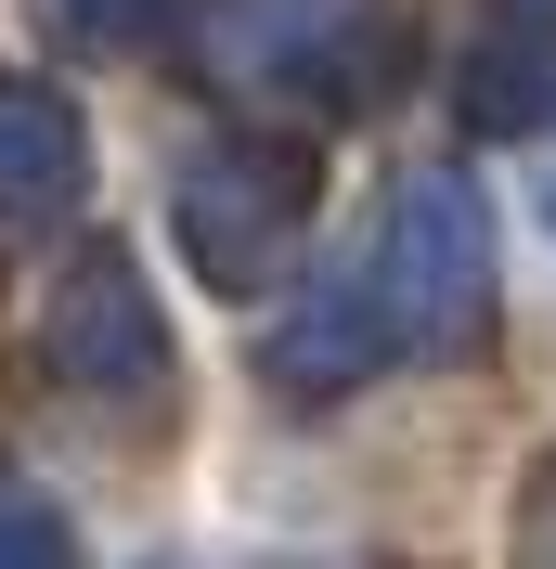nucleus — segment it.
<instances>
[{
  "mask_svg": "<svg viewBox=\"0 0 556 569\" xmlns=\"http://www.w3.org/2000/svg\"><path fill=\"white\" fill-rule=\"evenodd\" d=\"M376 350H401V337H388V311H376V284H324L311 311L272 337V389H349Z\"/></svg>",
  "mask_w": 556,
  "mask_h": 569,
  "instance_id": "39448f33",
  "label": "nucleus"
},
{
  "mask_svg": "<svg viewBox=\"0 0 556 569\" xmlns=\"http://www.w3.org/2000/svg\"><path fill=\"white\" fill-rule=\"evenodd\" d=\"M298 220H311V156L298 142H220L195 156V194H181V233H195V272L208 284H272L298 259Z\"/></svg>",
  "mask_w": 556,
  "mask_h": 569,
  "instance_id": "f03ea898",
  "label": "nucleus"
},
{
  "mask_svg": "<svg viewBox=\"0 0 556 569\" xmlns=\"http://www.w3.org/2000/svg\"><path fill=\"white\" fill-rule=\"evenodd\" d=\"M530 569H556V466L530 479Z\"/></svg>",
  "mask_w": 556,
  "mask_h": 569,
  "instance_id": "6e6552de",
  "label": "nucleus"
},
{
  "mask_svg": "<svg viewBox=\"0 0 556 569\" xmlns=\"http://www.w3.org/2000/svg\"><path fill=\"white\" fill-rule=\"evenodd\" d=\"M363 284H376V311H388L401 350H479V337H492V208L453 169L401 181L388 247H376Z\"/></svg>",
  "mask_w": 556,
  "mask_h": 569,
  "instance_id": "f257e3e1",
  "label": "nucleus"
},
{
  "mask_svg": "<svg viewBox=\"0 0 556 569\" xmlns=\"http://www.w3.org/2000/svg\"><path fill=\"white\" fill-rule=\"evenodd\" d=\"M195 0H52V27L91 39V52H142V39H169Z\"/></svg>",
  "mask_w": 556,
  "mask_h": 569,
  "instance_id": "423d86ee",
  "label": "nucleus"
},
{
  "mask_svg": "<svg viewBox=\"0 0 556 569\" xmlns=\"http://www.w3.org/2000/svg\"><path fill=\"white\" fill-rule=\"evenodd\" d=\"M91 181V142H78V104L66 91H0V233H52Z\"/></svg>",
  "mask_w": 556,
  "mask_h": 569,
  "instance_id": "20e7f679",
  "label": "nucleus"
},
{
  "mask_svg": "<svg viewBox=\"0 0 556 569\" xmlns=\"http://www.w3.org/2000/svg\"><path fill=\"white\" fill-rule=\"evenodd\" d=\"M39 350H52V376H78V389H156V376H169V323L142 298L130 247H91L66 272V298L39 311Z\"/></svg>",
  "mask_w": 556,
  "mask_h": 569,
  "instance_id": "7ed1b4c3",
  "label": "nucleus"
},
{
  "mask_svg": "<svg viewBox=\"0 0 556 569\" xmlns=\"http://www.w3.org/2000/svg\"><path fill=\"white\" fill-rule=\"evenodd\" d=\"M518 13H556V0H518Z\"/></svg>",
  "mask_w": 556,
  "mask_h": 569,
  "instance_id": "1a4fd4ad",
  "label": "nucleus"
},
{
  "mask_svg": "<svg viewBox=\"0 0 556 569\" xmlns=\"http://www.w3.org/2000/svg\"><path fill=\"white\" fill-rule=\"evenodd\" d=\"M0 569H78V531L27 492V479H0Z\"/></svg>",
  "mask_w": 556,
  "mask_h": 569,
  "instance_id": "0eeeda50",
  "label": "nucleus"
}]
</instances>
